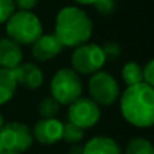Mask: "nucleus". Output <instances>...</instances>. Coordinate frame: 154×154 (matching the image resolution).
<instances>
[{"instance_id":"1","label":"nucleus","mask_w":154,"mask_h":154,"mask_svg":"<svg viewBox=\"0 0 154 154\" xmlns=\"http://www.w3.org/2000/svg\"><path fill=\"white\" fill-rule=\"evenodd\" d=\"M120 114L138 128L154 126V88L146 82L127 87L120 95Z\"/></svg>"},{"instance_id":"2","label":"nucleus","mask_w":154,"mask_h":154,"mask_svg":"<svg viewBox=\"0 0 154 154\" xmlns=\"http://www.w3.org/2000/svg\"><path fill=\"white\" fill-rule=\"evenodd\" d=\"M54 31V35L60 39L62 46L77 48L89 41L93 24L84 10L69 5L60 10L57 14Z\"/></svg>"},{"instance_id":"3","label":"nucleus","mask_w":154,"mask_h":154,"mask_svg":"<svg viewBox=\"0 0 154 154\" xmlns=\"http://www.w3.org/2000/svg\"><path fill=\"white\" fill-rule=\"evenodd\" d=\"M5 31L8 38L18 45H32L42 35L43 27L31 11H16L5 22Z\"/></svg>"},{"instance_id":"4","label":"nucleus","mask_w":154,"mask_h":154,"mask_svg":"<svg viewBox=\"0 0 154 154\" xmlns=\"http://www.w3.org/2000/svg\"><path fill=\"white\" fill-rule=\"evenodd\" d=\"M51 97L61 106H69L82 95V81L80 75L73 69L62 68L57 70L50 82Z\"/></svg>"},{"instance_id":"5","label":"nucleus","mask_w":154,"mask_h":154,"mask_svg":"<svg viewBox=\"0 0 154 154\" xmlns=\"http://www.w3.org/2000/svg\"><path fill=\"white\" fill-rule=\"evenodd\" d=\"M88 92L89 99H92L99 107H107L114 104L120 96V88L115 77L108 72L93 73L88 81Z\"/></svg>"},{"instance_id":"6","label":"nucleus","mask_w":154,"mask_h":154,"mask_svg":"<svg viewBox=\"0 0 154 154\" xmlns=\"http://www.w3.org/2000/svg\"><path fill=\"white\" fill-rule=\"evenodd\" d=\"M106 61L103 49L96 43H84L77 46L72 54L73 70L79 75H93L101 70Z\"/></svg>"},{"instance_id":"7","label":"nucleus","mask_w":154,"mask_h":154,"mask_svg":"<svg viewBox=\"0 0 154 154\" xmlns=\"http://www.w3.org/2000/svg\"><path fill=\"white\" fill-rule=\"evenodd\" d=\"M0 142L5 152L22 154L31 147L34 138L27 125L20 122H8L0 128Z\"/></svg>"},{"instance_id":"8","label":"nucleus","mask_w":154,"mask_h":154,"mask_svg":"<svg viewBox=\"0 0 154 154\" xmlns=\"http://www.w3.org/2000/svg\"><path fill=\"white\" fill-rule=\"evenodd\" d=\"M100 107L89 97H79L68 108V119L70 123L79 126L80 128H91L100 120Z\"/></svg>"},{"instance_id":"9","label":"nucleus","mask_w":154,"mask_h":154,"mask_svg":"<svg viewBox=\"0 0 154 154\" xmlns=\"http://www.w3.org/2000/svg\"><path fill=\"white\" fill-rule=\"evenodd\" d=\"M62 130H64V123L56 118L50 119H39L34 125L32 128V138L41 145L50 146L62 139Z\"/></svg>"},{"instance_id":"10","label":"nucleus","mask_w":154,"mask_h":154,"mask_svg":"<svg viewBox=\"0 0 154 154\" xmlns=\"http://www.w3.org/2000/svg\"><path fill=\"white\" fill-rule=\"evenodd\" d=\"M16 84L27 88V89H37L43 84V72L32 62L19 64L12 69Z\"/></svg>"},{"instance_id":"11","label":"nucleus","mask_w":154,"mask_h":154,"mask_svg":"<svg viewBox=\"0 0 154 154\" xmlns=\"http://www.w3.org/2000/svg\"><path fill=\"white\" fill-rule=\"evenodd\" d=\"M62 43L54 34H42L32 43V56L39 61H49L62 51Z\"/></svg>"},{"instance_id":"12","label":"nucleus","mask_w":154,"mask_h":154,"mask_svg":"<svg viewBox=\"0 0 154 154\" xmlns=\"http://www.w3.org/2000/svg\"><path fill=\"white\" fill-rule=\"evenodd\" d=\"M23 60V51L20 45L14 42L10 38L0 39V68L12 70Z\"/></svg>"},{"instance_id":"13","label":"nucleus","mask_w":154,"mask_h":154,"mask_svg":"<svg viewBox=\"0 0 154 154\" xmlns=\"http://www.w3.org/2000/svg\"><path fill=\"white\" fill-rule=\"evenodd\" d=\"M81 154H123V150L109 137H93L82 146Z\"/></svg>"},{"instance_id":"14","label":"nucleus","mask_w":154,"mask_h":154,"mask_svg":"<svg viewBox=\"0 0 154 154\" xmlns=\"http://www.w3.org/2000/svg\"><path fill=\"white\" fill-rule=\"evenodd\" d=\"M16 87L18 84H16L12 70L0 68V106L8 103L12 99Z\"/></svg>"},{"instance_id":"15","label":"nucleus","mask_w":154,"mask_h":154,"mask_svg":"<svg viewBox=\"0 0 154 154\" xmlns=\"http://www.w3.org/2000/svg\"><path fill=\"white\" fill-rule=\"evenodd\" d=\"M122 79L127 87L141 84V82H143V69L139 64L130 61L125 64V66L122 68Z\"/></svg>"},{"instance_id":"16","label":"nucleus","mask_w":154,"mask_h":154,"mask_svg":"<svg viewBox=\"0 0 154 154\" xmlns=\"http://www.w3.org/2000/svg\"><path fill=\"white\" fill-rule=\"evenodd\" d=\"M125 154H154V145L149 139L137 137L127 142Z\"/></svg>"},{"instance_id":"17","label":"nucleus","mask_w":154,"mask_h":154,"mask_svg":"<svg viewBox=\"0 0 154 154\" xmlns=\"http://www.w3.org/2000/svg\"><path fill=\"white\" fill-rule=\"evenodd\" d=\"M60 106L61 104L51 96L43 97L38 104V114L41 115V119H50L56 118L60 112Z\"/></svg>"},{"instance_id":"18","label":"nucleus","mask_w":154,"mask_h":154,"mask_svg":"<svg viewBox=\"0 0 154 154\" xmlns=\"http://www.w3.org/2000/svg\"><path fill=\"white\" fill-rule=\"evenodd\" d=\"M84 138V130L80 128L79 126L73 125V123L68 122L64 125V130H62V139L66 141L68 143H80Z\"/></svg>"},{"instance_id":"19","label":"nucleus","mask_w":154,"mask_h":154,"mask_svg":"<svg viewBox=\"0 0 154 154\" xmlns=\"http://www.w3.org/2000/svg\"><path fill=\"white\" fill-rule=\"evenodd\" d=\"M15 0H0V24L5 23L15 12Z\"/></svg>"},{"instance_id":"20","label":"nucleus","mask_w":154,"mask_h":154,"mask_svg":"<svg viewBox=\"0 0 154 154\" xmlns=\"http://www.w3.org/2000/svg\"><path fill=\"white\" fill-rule=\"evenodd\" d=\"M101 49L106 60H116L120 54V48L116 42H107Z\"/></svg>"},{"instance_id":"21","label":"nucleus","mask_w":154,"mask_h":154,"mask_svg":"<svg viewBox=\"0 0 154 154\" xmlns=\"http://www.w3.org/2000/svg\"><path fill=\"white\" fill-rule=\"evenodd\" d=\"M93 5L96 7V10H97L99 14H104V15H107V14H111L112 11H114L115 2L114 0H97Z\"/></svg>"},{"instance_id":"22","label":"nucleus","mask_w":154,"mask_h":154,"mask_svg":"<svg viewBox=\"0 0 154 154\" xmlns=\"http://www.w3.org/2000/svg\"><path fill=\"white\" fill-rule=\"evenodd\" d=\"M142 69H143V82L154 88V58L150 60Z\"/></svg>"},{"instance_id":"23","label":"nucleus","mask_w":154,"mask_h":154,"mask_svg":"<svg viewBox=\"0 0 154 154\" xmlns=\"http://www.w3.org/2000/svg\"><path fill=\"white\" fill-rule=\"evenodd\" d=\"M38 3L39 0H15V5L20 11H31Z\"/></svg>"},{"instance_id":"24","label":"nucleus","mask_w":154,"mask_h":154,"mask_svg":"<svg viewBox=\"0 0 154 154\" xmlns=\"http://www.w3.org/2000/svg\"><path fill=\"white\" fill-rule=\"evenodd\" d=\"M75 2L81 5H91V4H95L97 0H75Z\"/></svg>"},{"instance_id":"25","label":"nucleus","mask_w":154,"mask_h":154,"mask_svg":"<svg viewBox=\"0 0 154 154\" xmlns=\"http://www.w3.org/2000/svg\"><path fill=\"white\" fill-rule=\"evenodd\" d=\"M3 125H4V119H3V115L0 114V128L3 127Z\"/></svg>"},{"instance_id":"26","label":"nucleus","mask_w":154,"mask_h":154,"mask_svg":"<svg viewBox=\"0 0 154 154\" xmlns=\"http://www.w3.org/2000/svg\"><path fill=\"white\" fill-rule=\"evenodd\" d=\"M5 150H4V147H3V145H2V142H0V154H3Z\"/></svg>"},{"instance_id":"27","label":"nucleus","mask_w":154,"mask_h":154,"mask_svg":"<svg viewBox=\"0 0 154 154\" xmlns=\"http://www.w3.org/2000/svg\"><path fill=\"white\" fill-rule=\"evenodd\" d=\"M3 154H19V153H14V152H4Z\"/></svg>"},{"instance_id":"28","label":"nucleus","mask_w":154,"mask_h":154,"mask_svg":"<svg viewBox=\"0 0 154 154\" xmlns=\"http://www.w3.org/2000/svg\"><path fill=\"white\" fill-rule=\"evenodd\" d=\"M65 154H75V153H72V152H70V153H65Z\"/></svg>"}]
</instances>
